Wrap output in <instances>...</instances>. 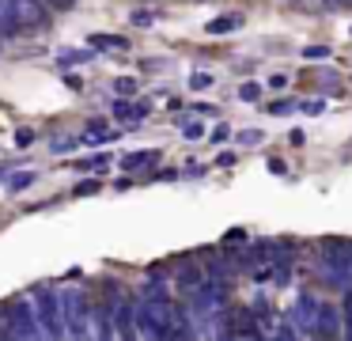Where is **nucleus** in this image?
<instances>
[{"instance_id":"f257e3e1","label":"nucleus","mask_w":352,"mask_h":341,"mask_svg":"<svg viewBox=\"0 0 352 341\" xmlns=\"http://www.w3.org/2000/svg\"><path fill=\"white\" fill-rule=\"evenodd\" d=\"M57 307H61V326H65V333H69V338H91V333H95L91 311H87L84 292H76V288L57 292Z\"/></svg>"},{"instance_id":"f03ea898","label":"nucleus","mask_w":352,"mask_h":341,"mask_svg":"<svg viewBox=\"0 0 352 341\" xmlns=\"http://www.w3.org/2000/svg\"><path fill=\"white\" fill-rule=\"evenodd\" d=\"M34 315H38V326L46 338H61V307H57V292H38L34 296Z\"/></svg>"},{"instance_id":"7ed1b4c3","label":"nucleus","mask_w":352,"mask_h":341,"mask_svg":"<svg viewBox=\"0 0 352 341\" xmlns=\"http://www.w3.org/2000/svg\"><path fill=\"white\" fill-rule=\"evenodd\" d=\"M8 333H12V338H38V333H42L38 315H34V300H31V303H16Z\"/></svg>"},{"instance_id":"20e7f679","label":"nucleus","mask_w":352,"mask_h":341,"mask_svg":"<svg viewBox=\"0 0 352 341\" xmlns=\"http://www.w3.org/2000/svg\"><path fill=\"white\" fill-rule=\"evenodd\" d=\"M12 15H16V27H42L46 23L42 0H12Z\"/></svg>"},{"instance_id":"39448f33","label":"nucleus","mask_w":352,"mask_h":341,"mask_svg":"<svg viewBox=\"0 0 352 341\" xmlns=\"http://www.w3.org/2000/svg\"><path fill=\"white\" fill-rule=\"evenodd\" d=\"M296 322L303 326L307 333H314V326H318V300H314V296H299V303H296Z\"/></svg>"},{"instance_id":"423d86ee","label":"nucleus","mask_w":352,"mask_h":341,"mask_svg":"<svg viewBox=\"0 0 352 341\" xmlns=\"http://www.w3.org/2000/svg\"><path fill=\"white\" fill-rule=\"evenodd\" d=\"M114 333H122V338H129L133 333V322H137V307H133V303H122V307L114 311Z\"/></svg>"},{"instance_id":"0eeeda50","label":"nucleus","mask_w":352,"mask_h":341,"mask_svg":"<svg viewBox=\"0 0 352 341\" xmlns=\"http://www.w3.org/2000/svg\"><path fill=\"white\" fill-rule=\"evenodd\" d=\"M314 333H322V338H333L337 333V311L329 303H318V326H314Z\"/></svg>"},{"instance_id":"6e6552de","label":"nucleus","mask_w":352,"mask_h":341,"mask_svg":"<svg viewBox=\"0 0 352 341\" xmlns=\"http://www.w3.org/2000/svg\"><path fill=\"white\" fill-rule=\"evenodd\" d=\"M239 27H243V15L228 12V15H220V19L208 23V34H228V30H239Z\"/></svg>"},{"instance_id":"1a4fd4ad","label":"nucleus","mask_w":352,"mask_h":341,"mask_svg":"<svg viewBox=\"0 0 352 341\" xmlns=\"http://www.w3.org/2000/svg\"><path fill=\"white\" fill-rule=\"evenodd\" d=\"M155 163V152H133V156L122 159L125 171H140V167H152Z\"/></svg>"},{"instance_id":"9d476101","label":"nucleus","mask_w":352,"mask_h":341,"mask_svg":"<svg viewBox=\"0 0 352 341\" xmlns=\"http://www.w3.org/2000/svg\"><path fill=\"white\" fill-rule=\"evenodd\" d=\"M114 118H118V121H140V118H144V106L118 103V106H114Z\"/></svg>"},{"instance_id":"9b49d317","label":"nucleus","mask_w":352,"mask_h":341,"mask_svg":"<svg viewBox=\"0 0 352 341\" xmlns=\"http://www.w3.org/2000/svg\"><path fill=\"white\" fill-rule=\"evenodd\" d=\"M91 42L95 45H107V50H125V38H118V34H95Z\"/></svg>"},{"instance_id":"f8f14e48","label":"nucleus","mask_w":352,"mask_h":341,"mask_svg":"<svg viewBox=\"0 0 352 341\" xmlns=\"http://www.w3.org/2000/svg\"><path fill=\"white\" fill-rule=\"evenodd\" d=\"M91 194H99V178H84L76 186V197H91Z\"/></svg>"},{"instance_id":"ddd939ff","label":"nucleus","mask_w":352,"mask_h":341,"mask_svg":"<svg viewBox=\"0 0 352 341\" xmlns=\"http://www.w3.org/2000/svg\"><path fill=\"white\" fill-rule=\"evenodd\" d=\"M212 76H208V72H193V80H190V87H197V91H205V87H212Z\"/></svg>"},{"instance_id":"4468645a","label":"nucleus","mask_w":352,"mask_h":341,"mask_svg":"<svg viewBox=\"0 0 352 341\" xmlns=\"http://www.w3.org/2000/svg\"><path fill=\"white\" fill-rule=\"evenodd\" d=\"M114 87H118V95H133V91H137V80H129V76H122V80H118Z\"/></svg>"},{"instance_id":"2eb2a0df","label":"nucleus","mask_w":352,"mask_h":341,"mask_svg":"<svg viewBox=\"0 0 352 341\" xmlns=\"http://www.w3.org/2000/svg\"><path fill=\"white\" fill-rule=\"evenodd\" d=\"M239 95H243L246 103H254V99L261 95V87H258V83H243V87H239Z\"/></svg>"},{"instance_id":"dca6fc26","label":"nucleus","mask_w":352,"mask_h":341,"mask_svg":"<svg viewBox=\"0 0 352 341\" xmlns=\"http://www.w3.org/2000/svg\"><path fill=\"white\" fill-rule=\"evenodd\" d=\"M344 333L352 338V292L344 296Z\"/></svg>"},{"instance_id":"f3484780","label":"nucleus","mask_w":352,"mask_h":341,"mask_svg":"<svg viewBox=\"0 0 352 341\" xmlns=\"http://www.w3.org/2000/svg\"><path fill=\"white\" fill-rule=\"evenodd\" d=\"M303 57L307 61H318V57H329V50H326V45H311V50H303Z\"/></svg>"},{"instance_id":"a211bd4d","label":"nucleus","mask_w":352,"mask_h":341,"mask_svg":"<svg viewBox=\"0 0 352 341\" xmlns=\"http://www.w3.org/2000/svg\"><path fill=\"white\" fill-rule=\"evenodd\" d=\"M152 19H155L152 12H133V23H137V27H152Z\"/></svg>"},{"instance_id":"6ab92c4d","label":"nucleus","mask_w":352,"mask_h":341,"mask_svg":"<svg viewBox=\"0 0 352 341\" xmlns=\"http://www.w3.org/2000/svg\"><path fill=\"white\" fill-rule=\"evenodd\" d=\"M27 182H34V171H27V174H16V178H12V189H23Z\"/></svg>"},{"instance_id":"aec40b11","label":"nucleus","mask_w":352,"mask_h":341,"mask_svg":"<svg viewBox=\"0 0 352 341\" xmlns=\"http://www.w3.org/2000/svg\"><path fill=\"white\" fill-rule=\"evenodd\" d=\"M239 141H243V144H258L261 133H258V129H246V133H239Z\"/></svg>"},{"instance_id":"412c9836","label":"nucleus","mask_w":352,"mask_h":341,"mask_svg":"<svg viewBox=\"0 0 352 341\" xmlns=\"http://www.w3.org/2000/svg\"><path fill=\"white\" fill-rule=\"evenodd\" d=\"M72 144H76V141H69V136H57V141H54V152H72Z\"/></svg>"},{"instance_id":"4be33fe9","label":"nucleus","mask_w":352,"mask_h":341,"mask_svg":"<svg viewBox=\"0 0 352 341\" xmlns=\"http://www.w3.org/2000/svg\"><path fill=\"white\" fill-rule=\"evenodd\" d=\"M292 110H296L292 103H273V106H269V114H292Z\"/></svg>"},{"instance_id":"5701e85b","label":"nucleus","mask_w":352,"mask_h":341,"mask_svg":"<svg viewBox=\"0 0 352 341\" xmlns=\"http://www.w3.org/2000/svg\"><path fill=\"white\" fill-rule=\"evenodd\" d=\"M205 133V125H201V121H190V125H186V136H201Z\"/></svg>"},{"instance_id":"b1692460","label":"nucleus","mask_w":352,"mask_h":341,"mask_svg":"<svg viewBox=\"0 0 352 341\" xmlns=\"http://www.w3.org/2000/svg\"><path fill=\"white\" fill-rule=\"evenodd\" d=\"M31 141H34L31 129H19V133H16V144H31Z\"/></svg>"},{"instance_id":"393cba45","label":"nucleus","mask_w":352,"mask_h":341,"mask_svg":"<svg viewBox=\"0 0 352 341\" xmlns=\"http://www.w3.org/2000/svg\"><path fill=\"white\" fill-rule=\"evenodd\" d=\"M303 110H307V114H322V110H326V103H318V99H314V103H307Z\"/></svg>"},{"instance_id":"a878e982","label":"nucleus","mask_w":352,"mask_h":341,"mask_svg":"<svg viewBox=\"0 0 352 341\" xmlns=\"http://www.w3.org/2000/svg\"><path fill=\"white\" fill-rule=\"evenodd\" d=\"M269 87H276V91L288 87V76H273V80H269Z\"/></svg>"},{"instance_id":"bb28decb","label":"nucleus","mask_w":352,"mask_h":341,"mask_svg":"<svg viewBox=\"0 0 352 341\" xmlns=\"http://www.w3.org/2000/svg\"><path fill=\"white\" fill-rule=\"evenodd\" d=\"M84 57H91L87 50H76V53H65V61H84Z\"/></svg>"},{"instance_id":"cd10ccee","label":"nucleus","mask_w":352,"mask_h":341,"mask_svg":"<svg viewBox=\"0 0 352 341\" xmlns=\"http://www.w3.org/2000/svg\"><path fill=\"white\" fill-rule=\"evenodd\" d=\"M341 4H352V0H341Z\"/></svg>"},{"instance_id":"c85d7f7f","label":"nucleus","mask_w":352,"mask_h":341,"mask_svg":"<svg viewBox=\"0 0 352 341\" xmlns=\"http://www.w3.org/2000/svg\"><path fill=\"white\" fill-rule=\"evenodd\" d=\"M61 4H72V0H61Z\"/></svg>"}]
</instances>
